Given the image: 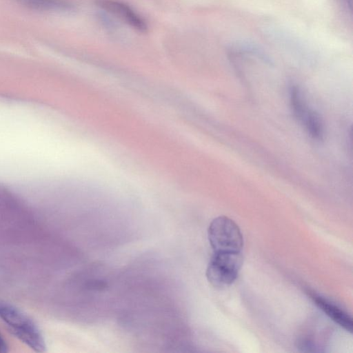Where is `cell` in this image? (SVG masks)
Instances as JSON below:
<instances>
[{"instance_id":"cell-1","label":"cell","mask_w":353,"mask_h":353,"mask_svg":"<svg viewBox=\"0 0 353 353\" xmlns=\"http://www.w3.org/2000/svg\"><path fill=\"white\" fill-rule=\"evenodd\" d=\"M0 318L12 334L37 352H44L45 340L39 327L26 314L14 306L0 301Z\"/></svg>"},{"instance_id":"cell-2","label":"cell","mask_w":353,"mask_h":353,"mask_svg":"<svg viewBox=\"0 0 353 353\" xmlns=\"http://www.w3.org/2000/svg\"><path fill=\"white\" fill-rule=\"evenodd\" d=\"M208 236L214 252H241L243 239L238 225L225 216H219L210 223Z\"/></svg>"},{"instance_id":"cell-3","label":"cell","mask_w":353,"mask_h":353,"mask_svg":"<svg viewBox=\"0 0 353 353\" xmlns=\"http://www.w3.org/2000/svg\"><path fill=\"white\" fill-rule=\"evenodd\" d=\"M242 264L241 252H214L207 267V279L214 287H227L236 280Z\"/></svg>"},{"instance_id":"cell-4","label":"cell","mask_w":353,"mask_h":353,"mask_svg":"<svg viewBox=\"0 0 353 353\" xmlns=\"http://www.w3.org/2000/svg\"><path fill=\"white\" fill-rule=\"evenodd\" d=\"M96 5L117 17L128 26L140 32L148 31L145 20L126 3L117 0H95Z\"/></svg>"},{"instance_id":"cell-5","label":"cell","mask_w":353,"mask_h":353,"mask_svg":"<svg viewBox=\"0 0 353 353\" xmlns=\"http://www.w3.org/2000/svg\"><path fill=\"white\" fill-rule=\"evenodd\" d=\"M315 305L329 318L350 333L353 330L352 317L337 305L319 295H311Z\"/></svg>"},{"instance_id":"cell-6","label":"cell","mask_w":353,"mask_h":353,"mask_svg":"<svg viewBox=\"0 0 353 353\" xmlns=\"http://www.w3.org/2000/svg\"><path fill=\"white\" fill-rule=\"evenodd\" d=\"M21 5L39 11L70 10L72 5L67 0H16Z\"/></svg>"},{"instance_id":"cell-7","label":"cell","mask_w":353,"mask_h":353,"mask_svg":"<svg viewBox=\"0 0 353 353\" xmlns=\"http://www.w3.org/2000/svg\"><path fill=\"white\" fill-rule=\"evenodd\" d=\"M304 125L308 134L314 139L321 140L324 136V126L320 115L307 109L299 120Z\"/></svg>"},{"instance_id":"cell-8","label":"cell","mask_w":353,"mask_h":353,"mask_svg":"<svg viewBox=\"0 0 353 353\" xmlns=\"http://www.w3.org/2000/svg\"><path fill=\"white\" fill-rule=\"evenodd\" d=\"M8 351L7 343L0 333V352H6Z\"/></svg>"}]
</instances>
